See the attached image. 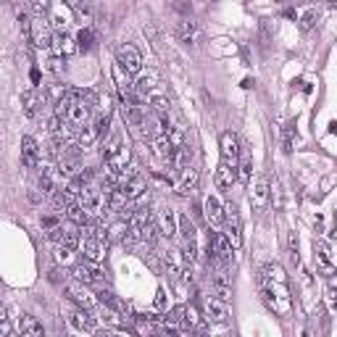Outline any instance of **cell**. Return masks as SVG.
Instances as JSON below:
<instances>
[{"instance_id": "cell-1", "label": "cell", "mask_w": 337, "mask_h": 337, "mask_svg": "<svg viewBox=\"0 0 337 337\" xmlns=\"http://www.w3.org/2000/svg\"><path fill=\"white\" fill-rule=\"evenodd\" d=\"M258 290H261L264 303L274 313H290V287L287 274L279 264H266L258 271Z\"/></svg>"}, {"instance_id": "cell-2", "label": "cell", "mask_w": 337, "mask_h": 337, "mask_svg": "<svg viewBox=\"0 0 337 337\" xmlns=\"http://www.w3.org/2000/svg\"><path fill=\"white\" fill-rule=\"evenodd\" d=\"M90 285H84V282L79 279H71V282H66L64 285V293L68 298V303H74V305H82V308H87V311H93L95 308V303H98V298L87 290Z\"/></svg>"}, {"instance_id": "cell-3", "label": "cell", "mask_w": 337, "mask_h": 337, "mask_svg": "<svg viewBox=\"0 0 337 337\" xmlns=\"http://www.w3.org/2000/svg\"><path fill=\"white\" fill-rule=\"evenodd\" d=\"M79 203L84 205V211L87 213H93V216H98L105 205H108V195L103 193V187L101 185H87V187H82V195H79Z\"/></svg>"}, {"instance_id": "cell-4", "label": "cell", "mask_w": 337, "mask_h": 337, "mask_svg": "<svg viewBox=\"0 0 337 337\" xmlns=\"http://www.w3.org/2000/svg\"><path fill=\"white\" fill-rule=\"evenodd\" d=\"M71 277L79 279V282H84V285H105V271H103L95 261H87V258H84L82 264L74 266V269H71Z\"/></svg>"}, {"instance_id": "cell-5", "label": "cell", "mask_w": 337, "mask_h": 337, "mask_svg": "<svg viewBox=\"0 0 337 337\" xmlns=\"http://www.w3.org/2000/svg\"><path fill=\"white\" fill-rule=\"evenodd\" d=\"M108 237H101V235H87L82 242V250H84V258L87 261H95V264H103L105 256H108Z\"/></svg>"}, {"instance_id": "cell-6", "label": "cell", "mask_w": 337, "mask_h": 337, "mask_svg": "<svg viewBox=\"0 0 337 337\" xmlns=\"http://www.w3.org/2000/svg\"><path fill=\"white\" fill-rule=\"evenodd\" d=\"M48 105V93H45L42 87H32V90H27L24 95H21V108H24V113L29 119H34V116H40V111Z\"/></svg>"}, {"instance_id": "cell-7", "label": "cell", "mask_w": 337, "mask_h": 337, "mask_svg": "<svg viewBox=\"0 0 337 337\" xmlns=\"http://www.w3.org/2000/svg\"><path fill=\"white\" fill-rule=\"evenodd\" d=\"M53 34L50 32V24H48V19L45 16H34L32 21V34H29V42L34 45V48H40V50H48L53 48Z\"/></svg>"}, {"instance_id": "cell-8", "label": "cell", "mask_w": 337, "mask_h": 337, "mask_svg": "<svg viewBox=\"0 0 337 337\" xmlns=\"http://www.w3.org/2000/svg\"><path fill=\"white\" fill-rule=\"evenodd\" d=\"M208 250L213 253L211 261L229 264V261H232V250H235V245H232V240L227 237V232H213V235H211V242H208Z\"/></svg>"}, {"instance_id": "cell-9", "label": "cell", "mask_w": 337, "mask_h": 337, "mask_svg": "<svg viewBox=\"0 0 337 337\" xmlns=\"http://www.w3.org/2000/svg\"><path fill=\"white\" fill-rule=\"evenodd\" d=\"M66 321H68V327H71V329H76V332H84V335L95 332V316H93L87 308H82V305L68 308Z\"/></svg>"}, {"instance_id": "cell-10", "label": "cell", "mask_w": 337, "mask_h": 337, "mask_svg": "<svg viewBox=\"0 0 337 337\" xmlns=\"http://www.w3.org/2000/svg\"><path fill=\"white\" fill-rule=\"evenodd\" d=\"M116 61H119V64L124 66L132 76L142 71V56H140V50H137L135 45H129V42L119 45V50H116Z\"/></svg>"}, {"instance_id": "cell-11", "label": "cell", "mask_w": 337, "mask_h": 337, "mask_svg": "<svg viewBox=\"0 0 337 337\" xmlns=\"http://www.w3.org/2000/svg\"><path fill=\"white\" fill-rule=\"evenodd\" d=\"M224 224H227V237L232 240L235 250L242 245V227H240V213H237L235 203L224 205Z\"/></svg>"}, {"instance_id": "cell-12", "label": "cell", "mask_w": 337, "mask_h": 337, "mask_svg": "<svg viewBox=\"0 0 337 337\" xmlns=\"http://www.w3.org/2000/svg\"><path fill=\"white\" fill-rule=\"evenodd\" d=\"M174 32H177V40L182 45H187V48H195V45L201 42V27H198V21H193L190 16L182 19Z\"/></svg>"}, {"instance_id": "cell-13", "label": "cell", "mask_w": 337, "mask_h": 337, "mask_svg": "<svg viewBox=\"0 0 337 337\" xmlns=\"http://www.w3.org/2000/svg\"><path fill=\"white\" fill-rule=\"evenodd\" d=\"M203 316L211 321V324H224L229 319V308H227V301L221 298H205L203 301Z\"/></svg>"}, {"instance_id": "cell-14", "label": "cell", "mask_w": 337, "mask_h": 337, "mask_svg": "<svg viewBox=\"0 0 337 337\" xmlns=\"http://www.w3.org/2000/svg\"><path fill=\"white\" fill-rule=\"evenodd\" d=\"M221 161L229 166H237V161H240V140H237V135L235 132H224L221 135Z\"/></svg>"}, {"instance_id": "cell-15", "label": "cell", "mask_w": 337, "mask_h": 337, "mask_svg": "<svg viewBox=\"0 0 337 337\" xmlns=\"http://www.w3.org/2000/svg\"><path fill=\"white\" fill-rule=\"evenodd\" d=\"M21 164L24 168H37L40 166V145L34 142V137H21Z\"/></svg>"}, {"instance_id": "cell-16", "label": "cell", "mask_w": 337, "mask_h": 337, "mask_svg": "<svg viewBox=\"0 0 337 337\" xmlns=\"http://www.w3.org/2000/svg\"><path fill=\"white\" fill-rule=\"evenodd\" d=\"M213 182H216L219 190L229 193V190H232V185L237 182V166H229V164H224V161H221L219 168H216V174H213Z\"/></svg>"}, {"instance_id": "cell-17", "label": "cell", "mask_w": 337, "mask_h": 337, "mask_svg": "<svg viewBox=\"0 0 337 337\" xmlns=\"http://www.w3.org/2000/svg\"><path fill=\"white\" fill-rule=\"evenodd\" d=\"M203 216H205V221L208 224H213V227H219L221 221H224V205H221V201L216 195H208L205 198V203H203Z\"/></svg>"}, {"instance_id": "cell-18", "label": "cell", "mask_w": 337, "mask_h": 337, "mask_svg": "<svg viewBox=\"0 0 337 337\" xmlns=\"http://www.w3.org/2000/svg\"><path fill=\"white\" fill-rule=\"evenodd\" d=\"M266 201H269V177H258L253 190H250V203H253V208L261 211L266 205Z\"/></svg>"}, {"instance_id": "cell-19", "label": "cell", "mask_w": 337, "mask_h": 337, "mask_svg": "<svg viewBox=\"0 0 337 337\" xmlns=\"http://www.w3.org/2000/svg\"><path fill=\"white\" fill-rule=\"evenodd\" d=\"M53 48H56L58 56H71V53L79 50V42L74 40V37H68L66 32H56V37H53Z\"/></svg>"}, {"instance_id": "cell-20", "label": "cell", "mask_w": 337, "mask_h": 337, "mask_svg": "<svg viewBox=\"0 0 337 337\" xmlns=\"http://www.w3.org/2000/svg\"><path fill=\"white\" fill-rule=\"evenodd\" d=\"M158 227H161V235H164V237H174V235L179 232V219H177V213H174L171 208L161 211Z\"/></svg>"}, {"instance_id": "cell-21", "label": "cell", "mask_w": 337, "mask_h": 337, "mask_svg": "<svg viewBox=\"0 0 337 337\" xmlns=\"http://www.w3.org/2000/svg\"><path fill=\"white\" fill-rule=\"evenodd\" d=\"M195 187H198V171H195L193 166H187L185 171H182V179L177 182V193L182 198H187V195L195 193Z\"/></svg>"}, {"instance_id": "cell-22", "label": "cell", "mask_w": 337, "mask_h": 337, "mask_svg": "<svg viewBox=\"0 0 337 337\" xmlns=\"http://www.w3.org/2000/svg\"><path fill=\"white\" fill-rule=\"evenodd\" d=\"M19 332H21V337H42L45 329H42V324H40L34 316L24 313V316H21V321H19Z\"/></svg>"}, {"instance_id": "cell-23", "label": "cell", "mask_w": 337, "mask_h": 337, "mask_svg": "<svg viewBox=\"0 0 337 337\" xmlns=\"http://www.w3.org/2000/svg\"><path fill=\"white\" fill-rule=\"evenodd\" d=\"M98 140H101V132H98L95 121H87V124L79 129V145H82L84 150H87V148H93Z\"/></svg>"}, {"instance_id": "cell-24", "label": "cell", "mask_w": 337, "mask_h": 337, "mask_svg": "<svg viewBox=\"0 0 337 337\" xmlns=\"http://www.w3.org/2000/svg\"><path fill=\"white\" fill-rule=\"evenodd\" d=\"M250 174H253V161L245 150H240V161H237V177L242 185H250Z\"/></svg>"}, {"instance_id": "cell-25", "label": "cell", "mask_w": 337, "mask_h": 337, "mask_svg": "<svg viewBox=\"0 0 337 337\" xmlns=\"http://www.w3.org/2000/svg\"><path fill=\"white\" fill-rule=\"evenodd\" d=\"M179 232L185 240H198V232H195V224L190 216H179Z\"/></svg>"}, {"instance_id": "cell-26", "label": "cell", "mask_w": 337, "mask_h": 337, "mask_svg": "<svg viewBox=\"0 0 337 337\" xmlns=\"http://www.w3.org/2000/svg\"><path fill=\"white\" fill-rule=\"evenodd\" d=\"M27 5L34 16H48L50 11V0H27Z\"/></svg>"}, {"instance_id": "cell-27", "label": "cell", "mask_w": 337, "mask_h": 337, "mask_svg": "<svg viewBox=\"0 0 337 337\" xmlns=\"http://www.w3.org/2000/svg\"><path fill=\"white\" fill-rule=\"evenodd\" d=\"M76 42H79V50H90L95 45V34L93 29H82L79 34H76Z\"/></svg>"}, {"instance_id": "cell-28", "label": "cell", "mask_w": 337, "mask_h": 337, "mask_svg": "<svg viewBox=\"0 0 337 337\" xmlns=\"http://www.w3.org/2000/svg\"><path fill=\"white\" fill-rule=\"evenodd\" d=\"M316 19H319V13H316V8H308L301 16V29L303 32H308V29H313V24H316Z\"/></svg>"}, {"instance_id": "cell-29", "label": "cell", "mask_w": 337, "mask_h": 337, "mask_svg": "<svg viewBox=\"0 0 337 337\" xmlns=\"http://www.w3.org/2000/svg\"><path fill=\"white\" fill-rule=\"evenodd\" d=\"M313 250H316L321 266H327V269H329V248H327V242L324 240H316V242H313Z\"/></svg>"}, {"instance_id": "cell-30", "label": "cell", "mask_w": 337, "mask_h": 337, "mask_svg": "<svg viewBox=\"0 0 337 337\" xmlns=\"http://www.w3.org/2000/svg\"><path fill=\"white\" fill-rule=\"evenodd\" d=\"M45 71L50 74H64V56H53L45 61Z\"/></svg>"}, {"instance_id": "cell-31", "label": "cell", "mask_w": 337, "mask_h": 337, "mask_svg": "<svg viewBox=\"0 0 337 337\" xmlns=\"http://www.w3.org/2000/svg\"><path fill=\"white\" fill-rule=\"evenodd\" d=\"M282 150L293 153V127H290V124L282 127Z\"/></svg>"}, {"instance_id": "cell-32", "label": "cell", "mask_w": 337, "mask_h": 337, "mask_svg": "<svg viewBox=\"0 0 337 337\" xmlns=\"http://www.w3.org/2000/svg\"><path fill=\"white\" fill-rule=\"evenodd\" d=\"M50 282H53V285H61V282L66 285V269H58V266H56V269L50 271Z\"/></svg>"}, {"instance_id": "cell-33", "label": "cell", "mask_w": 337, "mask_h": 337, "mask_svg": "<svg viewBox=\"0 0 337 337\" xmlns=\"http://www.w3.org/2000/svg\"><path fill=\"white\" fill-rule=\"evenodd\" d=\"M290 256H293V261H298V235L295 232H290Z\"/></svg>"}, {"instance_id": "cell-34", "label": "cell", "mask_w": 337, "mask_h": 337, "mask_svg": "<svg viewBox=\"0 0 337 337\" xmlns=\"http://www.w3.org/2000/svg\"><path fill=\"white\" fill-rule=\"evenodd\" d=\"M156 308H166V290L164 287H158V293H156Z\"/></svg>"}, {"instance_id": "cell-35", "label": "cell", "mask_w": 337, "mask_h": 337, "mask_svg": "<svg viewBox=\"0 0 337 337\" xmlns=\"http://www.w3.org/2000/svg\"><path fill=\"white\" fill-rule=\"evenodd\" d=\"M66 24H68L66 16H53V27H56L58 32H66Z\"/></svg>"}, {"instance_id": "cell-36", "label": "cell", "mask_w": 337, "mask_h": 337, "mask_svg": "<svg viewBox=\"0 0 337 337\" xmlns=\"http://www.w3.org/2000/svg\"><path fill=\"white\" fill-rule=\"evenodd\" d=\"M76 16H79L82 21H90V16H93V13H90V8H87V5H79V8H76Z\"/></svg>"}, {"instance_id": "cell-37", "label": "cell", "mask_w": 337, "mask_h": 337, "mask_svg": "<svg viewBox=\"0 0 337 337\" xmlns=\"http://www.w3.org/2000/svg\"><path fill=\"white\" fill-rule=\"evenodd\" d=\"M329 305H332V308H337V290H329Z\"/></svg>"}, {"instance_id": "cell-38", "label": "cell", "mask_w": 337, "mask_h": 337, "mask_svg": "<svg viewBox=\"0 0 337 337\" xmlns=\"http://www.w3.org/2000/svg\"><path fill=\"white\" fill-rule=\"evenodd\" d=\"M32 84H34V87L40 84V68H32Z\"/></svg>"}, {"instance_id": "cell-39", "label": "cell", "mask_w": 337, "mask_h": 337, "mask_svg": "<svg viewBox=\"0 0 337 337\" xmlns=\"http://www.w3.org/2000/svg\"><path fill=\"white\" fill-rule=\"evenodd\" d=\"M64 3L68 5V8H74V11H76V8L82 5V0H64Z\"/></svg>"}, {"instance_id": "cell-40", "label": "cell", "mask_w": 337, "mask_h": 337, "mask_svg": "<svg viewBox=\"0 0 337 337\" xmlns=\"http://www.w3.org/2000/svg\"><path fill=\"white\" fill-rule=\"evenodd\" d=\"M329 237H332V240H337V227L332 229V235H329Z\"/></svg>"}, {"instance_id": "cell-41", "label": "cell", "mask_w": 337, "mask_h": 337, "mask_svg": "<svg viewBox=\"0 0 337 337\" xmlns=\"http://www.w3.org/2000/svg\"><path fill=\"white\" fill-rule=\"evenodd\" d=\"M335 224H337V213H335Z\"/></svg>"}]
</instances>
